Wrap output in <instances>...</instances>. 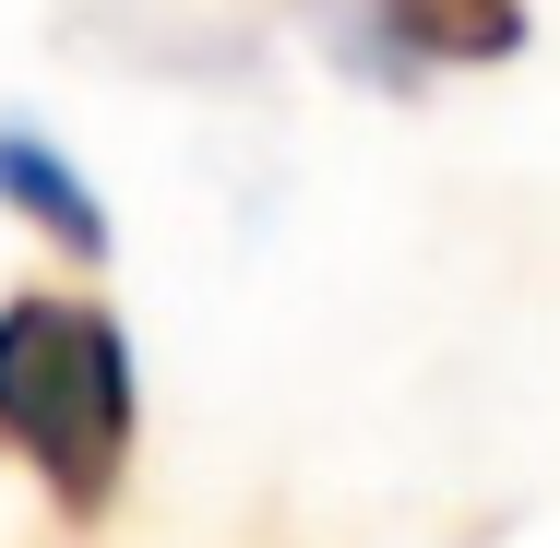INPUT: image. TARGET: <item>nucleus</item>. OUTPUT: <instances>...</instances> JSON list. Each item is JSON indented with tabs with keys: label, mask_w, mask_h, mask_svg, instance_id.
Masks as SVG:
<instances>
[{
	"label": "nucleus",
	"mask_w": 560,
	"mask_h": 548,
	"mask_svg": "<svg viewBox=\"0 0 560 548\" xmlns=\"http://www.w3.org/2000/svg\"><path fill=\"white\" fill-rule=\"evenodd\" d=\"M131 430H143L131 334L96 299H60V287L0 299V441L36 465V489H48L60 525H96L119 501Z\"/></svg>",
	"instance_id": "1"
},
{
	"label": "nucleus",
	"mask_w": 560,
	"mask_h": 548,
	"mask_svg": "<svg viewBox=\"0 0 560 548\" xmlns=\"http://www.w3.org/2000/svg\"><path fill=\"white\" fill-rule=\"evenodd\" d=\"M358 72H489L525 48V0H346Z\"/></svg>",
	"instance_id": "2"
},
{
	"label": "nucleus",
	"mask_w": 560,
	"mask_h": 548,
	"mask_svg": "<svg viewBox=\"0 0 560 548\" xmlns=\"http://www.w3.org/2000/svg\"><path fill=\"white\" fill-rule=\"evenodd\" d=\"M0 203L36 226L60 263H108V203L84 191V167L48 143V131H24V119H0Z\"/></svg>",
	"instance_id": "3"
}]
</instances>
